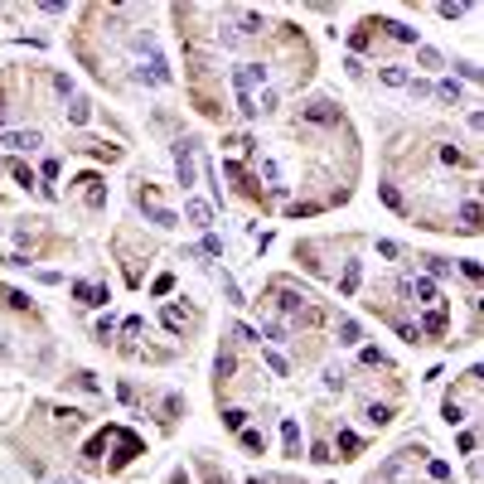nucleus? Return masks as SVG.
I'll list each match as a JSON object with an SVG mask.
<instances>
[{
    "instance_id": "nucleus-39",
    "label": "nucleus",
    "mask_w": 484,
    "mask_h": 484,
    "mask_svg": "<svg viewBox=\"0 0 484 484\" xmlns=\"http://www.w3.org/2000/svg\"><path fill=\"white\" fill-rule=\"evenodd\" d=\"M223 295H228V300H233V305H242V290L233 286V281H228V276H223Z\"/></svg>"
},
{
    "instance_id": "nucleus-15",
    "label": "nucleus",
    "mask_w": 484,
    "mask_h": 484,
    "mask_svg": "<svg viewBox=\"0 0 484 484\" xmlns=\"http://www.w3.org/2000/svg\"><path fill=\"white\" fill-rule=\"evenodd\" d=\"M185 218H189L194 228H208V223H213V208L198 203V198H189V203H185Z\"/></svg>"
},
{
    "instance_id": "nucleus-20",
    "label": "nucleus",
    "mask_w": 484,
    "mask_h": 484,
    "mask_svg": "<svg viewBox=\"0 0 484 484\" xmlns=\"http://www.w3.org/2000/svg\"><path fill=\"white\" fill-rule=\"evenodd\" d=\"M359 290V262H344V276H339V295H354Z\"/></svg>"
},
{
    "instance_id": "nucleus-6",
    "label": "nucleus",
    "mask_w": 484,
    "mask_h": 484,
    "mask_svg": "<svg viewBox=\"0 0 484 484\" xmlns=\"http://www.w3.org/2000/svg\"><path fill=\"white\" fill-rule=\"evenodd\" d=\"M416 329H421V339H426V334H431V339H441V334H451V315L436 305V310H426V315H421V325H416Z\"/></svg>"
},
{
    "instance_id": "nucleus-34",
    "label": "nucleus",
    "mask_w": 484,
    "mask_h": 484,
    "mask_svg": "<svg viewBox=\"0 0 484 484\" xmlns=\"http://www.w3.org/2000/svg\"><path fill=\"white\" fill-rule=\"evenodd\" d=\"M460 272H465V281H470V286H480V262H475V257H470V262H460Z\"/></svg>"
},
{
    "instance_id": "nucleus-38",
    "label": "nucleus",
    "mask_w": 484,
    "mask_h": 484,
    "mask_svg": "<svg viewBox=\"0 0 484 484\" xmlns=\"http://www.w3.org/2000/svg\"><path fill=\"white\" fill-rule=\"evenodd\" d=\"M475 446H480V436H475V431H460V451L475 455Z\"/></svg>"
},
{
    "instance_id": "nucleus-37",
    "label": "nucleus",
    "mask_w": 484,
    "mask_h": 484,
    "mask_svg": "<svg viewBox=\"0 0 484 484\" xmlns=\"http://www.w3.org/2000/svg\"><path fill=\"white\" fill-rule=\"evenodd\" d=\"M218 252H223V237L208 233V237H203V257H218Z\"/></svg>"
},
{
    "instance_id": "nucleus-24",
    "label": "nucleus",
    "mask_w": 484,
    "mask_h": 484,
    "mask_svg": "<svg viewBox=\"0 0 484 484\" xmlns=\"http://www.w3.org/2000/svg\"><path fill=\"white\" fill-rule=\"evenodd\" d=\"M237 436H242V451H252V455L267 451V436H262V431H237Z\"/></svg>"
},
{
    "instance_id": "nucleus-10",
    "label": "nucleus",
    "mask_w": 484,
    "mask_h": 484,
    "mask_svg": "<svg viewBox=\"0 0 484 484\" xmlns=\"http://www.w3.org/2000/svg\"><path fill=\"white\" fill-rule=\"evenodd\" d=\"M281 446H286V460H300L305 441H300V421H295V416H286V421H281Z\"/></svg>"
},
{
    "instance_id": "nucleus-23",
    "label": "nucleus",
    "mask_w": 484,
    "mask_h": 484,
    "mask_svg": "<svg viewBox=\"0 0 484 484\" xmlns=\"http://www.w3.org/2000/svg\"><path fill=\"white\" fill-rule=\"evenodd\" d=\"M359 339H364L359 320H339V344H359Z\"/></svg>"
},
{
    "instance_id": "nucleus-32",
    "label": "nucleus",
    "mask_w": 484,
    "mask_h": 484,
    "mask_svg": "<svg viewBox=\"0 0 484 484\" xmlns=\"http://www.w3.org/2000/svg\"><path fill=\"white\" fill-rule=\"evenodd\" d=\"M310 460H315V465H329L334 455H329V446H325V441H315V446H310Z\"/></svg>"
},
{
    "instance_id": "nucleus-19",
    "label": "nucleus",
    "mask_w": 484,
    "mask_h": 484,
    "mask_svg": "<svg viewBox=\"0 0 484 484\" xmlns=\"http://www.w3.org/2000/svg\"><path fill=\"white\" fill-rule=\"evenodd\" d=\"M54 416H58V426H63V431H78V426L88 421V412H78V407H58Z\"/></svg>"
},
{
    "instance_id": "nucleus-29",
    "label": "nucleus",
    "mask_w": 484,
    "mask_h": 484,
    "mask_svg": "<svg viewBox=\"0 0 484 484\" xmlns=\"http://www.w3.org/2000/svg\"><path fill=\"white\" fill-rule=\"evenodd\" d=\"M421 262H426L431 276H451V262H446V257H421Z\"/></svg>"
},
{
    "instance_id": "nucleus-16",
    "label": "nucleus",
    "mask_w": 484,
    "mask_h": 484,
    "mask_svg": "<svg viewBox=\"0 0 484 484\" xmlns=\"http://www.w3.org/2000/svg\"><path fill=\"white\" fill-rule=\"evenodd\" d=\"M364 421H368V426H378V431H383L387 421H392V407H387V402H368V407H364Z\"/></svg>"
},
{
    "instance_id": "nucleus-17",
    "label": "nucleus",
    "mask_w": 484,
    "mask_h": 484,
    "mask_svg": "<svg viewBox=\"0 0 484 484\" xmlns=\"http://www.w3.org/2000/svg\"><path fill=\"white\" fill-rule=\"evenodd\" d=\"M198 475H203V484H233L228 470H218V460H208V455H198Z\"/></svg>"
},
{
    "instance_id": "nucleus-42",
    "label": "nucleus",
    "mask_w": 484,
    "mask_h": 484,
    "mask_svg": "<svg viewBox=\"0 0 484 484\" xmlns=\"http://www.w3.org/2000/svg\"><path fill=\"white\" fill-rule=\"evenodd\" d=\"M5 111H10V107H5V88H0V126H5Z\"/></svg>"
},
{
    "instance_id": "nucleus-5",
    "label": "nucleus",
    "mask_w": 484,
    "mask_h": 484,
    "mask_svg": "<svg viewBox=\"0 0 484 484\" xmlns=\"http://www.w3.org/2000/svg\"><path fill=\"white\" fill-rule=\"evenodd\" d=\"M334 460H354V455H364V436L359 431H349V426H339L334 431V451H329Z\"/></svg>"
},
{
    "instance_id": "nucleus-9",
    "label": "nucleus",
    "mask_w": 484,
    "mask_h": 484,
    "mask_svg": "<svg viewBox=\"0 0 484 484\" xmlns=\"http://www.w3.org/2000/svg\"><path fill=\"white\" fill-rule=\"evenodd\" d=\"M155 412H160V426H175V421L185 416V397H180V392H165V397L155 402Z\"/></svg>"
},
{
    "instance_id": "nucleus-36",
    "label": "nucleus",
    "mask_w": 484,
    "mask_h": 484,
    "mask_svg": "<svg viewBox=\"0 0 484 484\" xmlns=\"http://www.w3.org/2000/svg\"><path fill=\"white\" fill-rule=\"evenodd\" d=\"M436 93L446 97V102H455V97H460V83H455V78H446V83H441V88H436Z\"/></svg>"
},
{
    "instance_id": "nucleus-27",
    "label": "nucleus",
    "mask_w": 484,
    "mask_h": 484,
    "mask_svg": "<svg viewBox=\"0 0 484 484\" xmlns=\"http://www.w3.org/2000/svg\"><path fill=\"white\" fill-rule=\"evenodd\" d=\"M359 359H364V368H392V364H387V354H383V349H364Z\"/></svg>"
},
{
    "instance_id": "nucleus-21",
    "label": "nucleus",
    "mask_w": 484,
    "mask_h": 484,
    "mask_svg": "<svg viewBox=\"0 0 484 484\" xmlns=\"http://www.w3.org/2000/svg\"><path fill=\"white\" fill-rule=\"evenodd\" d=\"M223 426L228 431H247V412L242 407H223Z\"/></svg>"
},
{
    "instance_id": "nucleus-31",
    "label": "nucleus",
    "mask_w": 484,
    "mask_h": 484,
    "mask_svg": "<svg viewBox=\"0 0 484 484\" xmlns=\"http://www.w3.org/2000/svg\"><path fill=\"white\" fill-rule=\"evenodd\" d=\"M68 121H78V126L88 121V102H83V97H73V107H68Z\"/></svg>"
},
{
    "instance_id": "nucleus-1",
    "label": "nucleus",
    "mask_w": 484,
    "mask_h": 484,
    "mask_svg": "<svg viewBox=\"0 0 484 484\" xmlns=\"http://www.w3.org/2000/svg\"><path fill=\"white\" fill-rule=\"evenodd\" d=\"M102 451H111L107 470L116 475V470H126L136 455H146V441H141L131 426H107V431H97L93 441H88V451H83V465H88V470H93L97 460H102Z\"/></svg>"
},
{
    "instance_id": "nucleus-30",
    "label": "nucleus",
    "mask_w": 484,
    "mask_h": 484,
    "mask_svg": "<svg viewBox=\"0 0 484 484\" xmlns=\"http://www.w3.org/2000/svg\"><path fill=\"white\" fill-rule=\"evenodd\" d=\"M426 475H431V480H451V465H446V460H426Z\"/></svg>"
},
{
    "instance_id": "nucleus-2",
    "label": "nucleus",
    "mask_w": 484,
    "mask_h": 484,
    "mask_svg": "<svg viewBox=\"0 0 484 484\" xmlns=\"http://www.w3.org/2000/svg\"><path fill=\"white\" fill-rule=\"evenodd\" d=\"M300 121H305V126H329V131H339V126H344V111L320 97V102H305V107H300Z\"/></svg>"
},
{
    "instance_id": "nucleus-14",
    "label": "nucleus",
    "mask_w": 484,
    "mask_h": 484,
    "mask_svg": "<svg viewBox=\"0 0 484 484\" xmlns=\"http://www.w3.org/2000/svg\"><path fill=\"white\" fill-rule=\"evenodd\" d=\"M455 228H460V233H480V203H475V198L460 203V223H455Z\"/></svg>"
},
{
    "instance_id": "nucleus-40",
    "label": "nucleus",
    "mask_w": 484,
    "mask_h": 484,
    "mask_svg": "<svg viewBox=\"0 0 484 484\" xmlns=\"http://www.w3.org/2000/svg\"><path fill=\"white\" fill-rule=\"evenodd\" d=\"M170 286H175V276H155V286L150 290H155V295H170Z\"/></svg>"
},
{
    "instance_id": "nucleus-4",
    "label": "nucleus",
    "mask_w": 484,
    "mask_h": 484,
    "mask_svg": "<svg viewBox=\"0 0 484 484\" xmlns=\"http://www.w3.org/2000/svg\"><path fill=\"white\" fill-rule=\"evenodd\" d=\"M223 175H228V180L237 185V194H247L252 203H267V198H262V189H257V180H252V175H247V170H242L237 160H223Z\"/></svg>"
},
{
    "instance_id": "nucleus-26",
    "label": "nucleus",
    "mask_w": 484,
    "mask_h": 484,
    "mask_svg": "<svg viewBox=\"0 0 484 484\" xmlns=\"http://www.w3.org/2000/svg\"><path fill=\"white\" fill-rule=\"evenodd\" d=\"M0 300H5L10 310H29V295H19V290H10V286H0Z\"/></svg>"
},
{
    "instance_id": "nucleus-25",
    "label": "nucleus",
    "mask_w": 484,
    "mask_h": 484,
    "mask_svg": "<svg viewBox=\"0 0 484 484\" xmlns=\"http://www.w3.org/2000/svg\"><path fill=\"white\" fill-rule=\"evenodd\" d=\"M378 194H383V203H387V208H397V213H407V198H402V194L392 189V185H378Z\"/></svg>"
},
{
    "instance_id": "nucleus-3",
    "label": "nucleus",
    "mask_w": 484,
    "mask_h": 484,
    "mask_svg": "<svg viewBox=\"0 0 484 484\" xmlns=\"http://www.w3.org/2000/svg\"><path fill=\"white\" fill-rule=\"evenodd\" d=\"M194 136L175 141V175H180V189H194Z\"/></svg>"
},
{
    "instance_id": "nucleus-13",
    "label": "nucleus",
    "mask_w": 484,
    "mask_h": 484,
    "mask_svg": "<svg viewBox=\"0 0 484 484\" xmlns=\"http://www.w3.org/2000/svg\"><path fill=\"white\" fill-rule=\"evenodd\" d=\"M0 146H5V150H34V146H39V131H5Z\"/></svg>"
},
{
    "instance_id": "nucleus-7",
    "label": "nucleus",
    "mask_w": 484,
    "mask_h": 484,
    "mask_svg": "<svg viewBox=\"0 0 484 484\" xmlns=\"http://www.w3.org/2000/svg\"><path fill=\"white\" fill-rule=\"evenodd\" d=\"M233 373H237V359L228 349H218V359H213V387H218V397H223V387L233 383Z\"/></svg>"
},
{
    "instance_id": "nucleus-18",
    "label": "nucleus",
    "mask_w": 484,
    "mask_h": 484,
    "mask_svg": "<svg viewBox=\"0 0 484 484\" xmlns=\"http://www.w3.org/2000/svg\"><path fill=\"white\" fill-rule=\"evenodd\" d=\"M378 78H383L387 88H407V83H412V78H407V68H402V63H383V68H378Z\"/></svg>"
},
{
    "instance_id": "nucleus-22",
    "label": "nucleus",
    "mask_w": 484,
    "mask_h": 484,
    "mask_svg": "<svg viewBox=\"0 0 484 484\" xmlns=\"http://www.w3.org/2000/svg\"><path fill=\"white\" fill-rule=\"evenodd\" d=\"M441 160L446 165H475V155H465L460 146H441Z\"/></svg>"
},
{
    "instance_id": "nucleus-8",
    "label": "nucleus",
    "mask_w": 484,
    "mask_h": 484,
    "mask_svg": "<svg viewBox=\"0 0 484 484\" xmlns=\"http://www.w3.org/2000/svg\"><path fill=\"white\" fill-rule=\"evenodd\" d=\"M73 185L83 189V198H88V208H102V203H107V185H102V175H78Z\"/></svg>"
},
{
    "instance_id": "nucleus-12",
    "label": "nucleus",
    "mask_w": 484,
    "mask_h": 484,
    "mask_svg": "<svg viewBox=\"0 0 484 484\" xmlns=\"http://www.w3.org/2000/svg\"><path fill=\"white\" fill-rule=\"evenodd\" d=\"M160 320H165V329H170V334H185V329L194 325V315H189V310H180V305H165V310H160Z\"/></svg>"
},
{
    "instance_id": "nucleus-41",
    "label": "nucleus",
    "mask_w": 484,
    "mask_h": 484,
    "mask_svg": "<svg viewBox=\"0 0 484 484\" xmlns=\"http://www.w3.org/2000/svg\"><path fill=\"white\" fill-rule=\"evenodd\" d=\"M165 484H189V475H185V470H175V475H170Z\"/></svg>"
},
{
    "instance_id": "nucleus-33",
    "label": "nucleus",
    "mask_w": 484,
    "mask_h": 484,
    "mask_svg": "<svg viewBox=\"0 0 484 484\" xmlns=\"http://www.w3.org/2000/svg\"><path fill=\"white\" fill-rule=\"evenodd\" d=\"M73 387H83V392H97V378L88 373V368H78V373H73Z\"/></svg>"
},
{
    "instance_id": "nucleus-11",
    "label": "nucleus",
    "mask_w": 484,
    "mask_h": 484,
    "mask_svg": "<svg viewBox=\"0 0 484 484\" xmlns=\"http://www.w3.org/2000/svg\"><path fill=\"white\" fill-rule=\"evenodd\" d=\"M73 295H78L83 305H107V300H111V290L97 286V281H73Z\"/></svg>"
},
{
    "instance_id": "nucleus-28",
    "label": "nucleus",
    "mask_w": 484,
    "mask_h": 484,
    "mask_svg": "<svg viewBox=\"0 0 484 484\" xmlns=\"http://www.w3.org/2000/svg\"><path fill=\"white\" fill-rule=\"evenodd\" d=\"M262 359H267V368H272V373H290V364L276 354V349H262Z\"/></svg>"
},
{
    "instance_id": "nucleus-35",
    "label": "nucleus",
    "mask_w": 484,
    "mask_h": 484,
    "mask_svg": "<svg viewBox=\"0 0 484 484\" xmlns=\"http://www.w3.org/2000/svg\"><path fill=\"white\" fill-rule=\"evenodd\" d=\"M233 339H237V344H257V329H247V325H233Z\"/></svg>"
},
{
    "instance_id": "nucleus-43",
    "label": "nucleus",
    "mask_w": 484,
    "mask_h": 484,
    "mask_svg": "<svg viewBox=\"0 0 484 484\" xmlns=\"http://www.w3.org/2000/svg\"><path fill=\"white\" fill-rule=\"evenodd\" d=\"M247 484H272V480H267V475H252V480H247Z\"/></svg>"
}]
</instances>
